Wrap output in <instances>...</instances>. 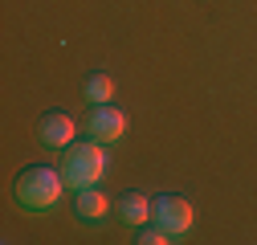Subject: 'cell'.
Listing matches in <instances>:
<instances>
[{
  "instance_id": "6da1fadb",
  "label": "cell",
  "mask_w": 257,
  "mask_h": 245,
  "mask_svg": "<svg viewBox=\"0 0 257 245\" xmlns=\"http://www.w3.org/2000/svg\"><path fill=\"white\" fill-rule=\"evenodd\" d=\"M70 184H66V176H61L57 168H49V164H33V168H25L21 176H17V200H21V208H29V212H49L57 200H61V192H66Z\"/></svg>"
},
{
  "instance_id": "7a4b0ae2",
  "label": "cell",
  "mask_w": 257,
  "mask_h": 245,
  "mask_svg": "<svg viewBox=\"0 0 257 245\" xmlns=\"http://www.w3.org/2000/svg\"><path fill=\"white\" fill-rule=\"evenodd\" d=\"M61 176H66V184L74 192L98 184L106 176V151H102V143H70L66 147V164H61Z\"/></svg>"
},
{
  "instance_id": "3957f363",
  "label": "cell",
  "mask_w": 257,
  "mask_h": 245,
  "mask_svg": "<svg viewBox=\"0 0 257 245\" xmlns=\"http://www.w3.org/2000/svg\"><path fill=\"white\" fill-rule=\"evenodd\" d=\"M151 208H155V225H164L172 237H176V233H188L192 221H196V208H192L188 196H172V192H168V196H155Z\"/></svg>"
},
{
  "instance_id": "277c9868",
  "label": "cell",
  "mask_w": 257,
  "mask_h": 245,
  "mask_svg": "<svg viewBox=\"0 0 257 245\" xmlns=\"http://www.w3.org/2000/svg\"><path fill=\"white\" fill-rule=\"evenodd\" d=\"M126 127H131V118H126V110L102 102V106H94L90 110V122H86V131L90 139H98V143H118L126 135Z\"/></svg>"
},
{
  "instance_id": "5b68a950",
  "label": "cell",
  "mask_w": 257,
  "mask_h": 245,
  "mask_svg": "<svg viewBox=\"0 0 257 245\" xmlns=\"http://www.w3.org/2000/svg\"><path fill=\"white\" fill-rule=\"evenodd\" d=\"M74 118L70 114H57V110H49L45 118H41V127H37V135H41V143L45 147H70L74 143Z\"/></svg>"
},
{
  "instance_id": "8992f818",
  "label": "cell",
  "mask_w": 257,
  "mask_h": 245,
  "mask_svg": "<svg viewBox=\"0 0 257 245\" xmlns=\"http://www.w3.org/2000/svg\"><path fill=\"white\" fill-rule=\"evenodd\" d=\"M74 212H78V221H102L110 212V200H106V192L98 188V184H90V188H78Z\"/></svg>"
},
{
  "instance_id": "52a82bcc",
  "label": "cell",
  "mask_w": 257,
  "mask_h": 245,
  "mask_svg": "<svg viewBox=\"0 0 257 245\" xmlns=\"http://www.w3.org/2000/svg\"><path fill=\"white\" fill-rule=\"evenodd\" d=\"M151 212H155V208H151V200H147L143 192H126V196L118 200V217H122L126 225H143Z\"/></svg>"
},
{
  "instance_id": "ba28073f",
  "label": "cell",
  "mask_w": 257,
  "mask_h": 245,
  "mask_svg": "<svg viewBox=\"0 0 257 245\" xmlns=\"http://www.w3.org/2000/svg\"><path fill=\"white\" fill-rule=\"evenodd\" d=\"M82 94H86V102L102 106V102H110V98H114V82H110L106 74H90V78H86V86H82Z\"/></svg>"
},
{
  "instance_id": "9c48e42d",
  "label": "cell",
  "mask_w": 257,
  "mask_h": 245,
  "mask_svg": "<svg viewBox=\"0 0 257 245\" xmlns=\"http://www.w3.org/2000/svg\"><path fill=\"white\" fill-rule=\"evenodd\" d=\"M135 241H139V245H168V241H172V233H168L164 225H155V229H143Z\"/></svg>"
}]
</instances>
